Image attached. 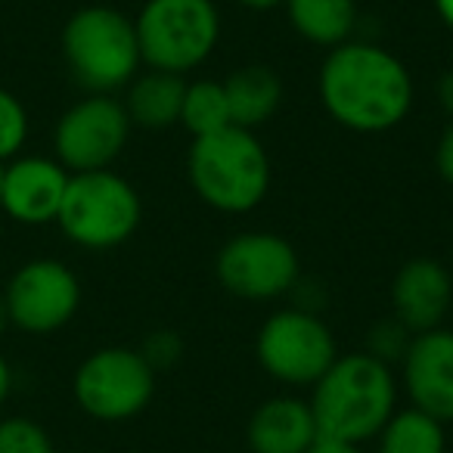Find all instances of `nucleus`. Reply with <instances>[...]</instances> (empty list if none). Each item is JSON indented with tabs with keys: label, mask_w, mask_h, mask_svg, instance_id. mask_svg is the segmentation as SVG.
Segmentation results:
<instances>
[{
	"label": "nucleus",
	"mask_w": 453,
	"mask_h": 453,
	"mask_svg": "<svg viewBox=\"0 0 453 453\" xmlns=\"http://www.w3.org/2000/svg\"><path fill=\"white\" fill-rule=\"evenodd\" d=\"M317 96L329 119L354 134L395 131L416 100L413 75L397 53L372 41L333 47L317 72Z\"/></svg>",
	"instance_id": "1"
},
{
	"label": "nucleus",
	"mask_w": 453,
	"mask_h": 453,
	"mask_svg": "<svg viewBox=\"0 0 453 453\" xmlns=\"http://www.w3.org/2000/svg\"><path fill=\"white\" fill-rule=\"evenodd\" d=\"M395 366L366 351L339 354L326 372L311 385V413L323 438L360 444L372 441L397 410Z\"/></svg>",
	"instance_id": "2"
},
{
	"label": "nucleus",
	"mask_w": 453,
	"mask_h": 453,
	"mask_svg": "<svg viewBox=\"0 0 453 453\" xmlns=\"http://www.w3.org/2000/svg\"><path fill=\"white\" fill-rule=\"evenodd\" d=\"M271 156L255 131L224 127L196 137L187 152V177L193 193L220 214H249L267 199Z\"/></svg>",
	"instance_id": "3"
},
{
	"label": "nucleus",
	"mask_w": 453,
	"mask_h": 453,
	"mask_svg": "<svg viewBox=\"0 0 453 453\" xmlns=\"http://www.w3.org/2000/svg\"><path fill=\"white\" fill-rule=\"evenodd\" d=\"M59 50L84 94H119L143 69L134 19L106 4L75 10L59 35Z\"/></svg>",
	"instance_id": "4"
},
{
	"label": "nucleus",
	"mask_w": 453,
	"mask_h": 453,
	"mask_svg": "<svg viewBox=\"0 0 453 453\" xmlns=\"http://www.w3.org/2000/svg\"><path fill=\"white\" fill-rule=\"evenodd\" d=\"M143 199L119 171L72 174L57 224L72 246L84 252H112L137 234Z\"/></svg>",
	"instance_id": "5"
},
{
	"label": "nucleus",
	"mask_w": 453,
	"mask_h": 453,
	"mask_svg": "<svg viewBox=\"0 0 453 453\" xmlns=\"http://www.w3.org/2000/svg\"><path fill=\"white\" fill-rule=\"evenodd\" d=\"M134 28L146 69L187 78L218 50L220 10L214 0H146Z\"/></svg>",
	"instance_id": "6"
},
{
	"label": "nucleus",
	"mask_w": 453,
	"mask_h": 453,
	"mask_svg": "<svg viewBox=\"0 0 453 453\" xmlns=\"http://www.w3.org/2000/svg\"><path fill=\"white\" fill-rule=\"evenodd\" d=\"M158 372L137 348L106 345L90 351L72 376V397L78 410L96 422H127L140 416L156 397Z\"/></svg>",
	"instance_id": "7"
},
{
	"label": "nucleus",
	"mask_w": 453,
	"mask_h": 453,
	"mask_svg": "<svg viewBox=\"0 0 453 453\" xmlns=\"http://www.w3.org/2000/svg\"><path fill=\"white\" fill-rule=\"evenodd\" d=\"M339 357V342L314 311L286 304L277 308L255 335L258 366L286 388H311Z\"/></svg>",
	"instance_id": "8"
},
{
	"label": "nucleus",
	"mask_w": 453,
	"mask_h": 453,
	"mask_svg": "<svg viewBox=\"0 0 453 453\" xmlns=\"http://www.w3.org/2000/svg\"><path fill=\"white\" fill-rule=\"evenodd\" d=\"M214 277L226 296L240 302H277L298 283L302 261L286 236L271 230H246L218 249Z\"/></svg>",
	"instance_id": "9"
},
{
	"label": "nucleus",
	"mask_w": 453,
	"mask_h": 453,
	"mask_svg": "<svg viewBox=\"0 0 453 453\" xmlns=\"http://www.w3.org/2000/svg\"><path fill=\"white\" fill-rule=\"evenodd\" d=\"M131 119L115 94H84L53 127V158L69 174L106 171L131 140Z\"/></svg>",
	"instance_id": "10"
},
{
	"label": "nucleus",
	"mask_w": 453,
	"mask_h": 453,
	"mask_svg": "<svg viewBox=\"0 0 453 453\" xmlns=\"http://www.w3.org/2000/svg\"><path fill=\"white\" fill-rule=\"evenodd\" d=\"M10 326L26 335H53L75 320L81 280L65 261L35 258L16 267L4 286Z\"/></svg>",
	"instance_id": "11"
},
{
	"label": "nucleus",
	"mask_w": 453,
	"mask_h": 453,
	"mask_svg": "<svg viewBox=\"0 0 453 453\" xmlns=\"http://www.w3.org/2000/svg\"><path fill=\"white\" fill-rule=\"evenodd\" d=\"M401 382L410 407L434 416L444 426L453 422V329L434 326L410 339L401 357Z\"/></svg>",
	"instance_id": "12"
},
{
	"label": "nucleus",
	"mask_w": 453,
	"mask_h": 453,
	"mask_svg": "<svg viewBox=\"0 0 453 453\" xmlns=\"http://www.w3.org/2000/svg\"><path fill=\"white\" fill-rule=\"evenodd\" d=\"M69 171L53 156H16L4 165V193L0 211H7L16 224L44 226L57 224L63 208Z\"/></svg>",
	"instance_id": "13"
},
{
	"label": "nucleus",
	"mask_w": 453,
	"mask_h": 453,
	"mask_svg": "<svg viewBox=\"0 0 453 453\" xmlns=\"http://www.w3.org/2000/svg\"><path fill=\"white\" fill-rule=\"evenodd\" d=\"M453 308V277L434 258H410L391 280V317L413 335L444 326Z\"/></svg>",
	"instance_id": "14"
},
{
	"label": "nucleus",
	"mask_w": 453,
	"mask_h": 453,
	"mask_svg": "<svg viewBox=\"0 0 453 453\" xmlns=\"http://www.w3.org/2000/svg\"><path fill=\"white\" fill-rule=\"evenodd\" d=\"M320 438L311 403L296 395H273L246 422L249 453H308Z\"/></svg>",
	"instance_id": "15"
},
{
	"label": "nucleus",
	"mask_w": 453,
	"mask_h": 453,
	"mask_svg": "<svg viewBox=\"0 0 453 453\" xmlns=\"http://www.w3.org/2000/svg\"><path fill=\"white\" fill-rule=\"evenodd\" d=\"M183 90L187 81L183 75L162 69H146L137 72L131 84L125 88V112L134 127L140 131H171L180 125V106H183Z\"/></svg>",
	"instance_id": "16"
},
{
	"label": "nucleus",
	"mask_w": 453,
	"mask_h": 453,
	"mask_svg": "<svg viewBox=\"0 0 453 453\" xmlns=\"http://www.w3.org/2000/svg\"><path fill=\"white\" fill-rule=\"evenodd\" d=\"M226 103H230V119L236 127L255 131L265 121H271L283 106V78L271 65H242L224 78Z\"/></svg>",
	"instance_id": "17"
},
{
	"label": "nucleus",
	"mask_w": 453,
	"mask_h": 453,
	"mask_svg": "<svg viewBox=\"0 0 453 453\" xmlns=\"http://www.w3.org/2000/svg\"><path fill=\"white\" fill-rule=\"evenodd\" d=\"M283 10L292 32L323 50L351 41L360 22L357 0H286Z\"/></svg>",
	"instance_id": "18"
},
{
	"label": "nucleus",
	"mask_w": 453,
	"mask_h": 453,
	"mask_svg": "<svg viewBox=\"0 0 453 453\" xmlns=\"http://www.w3.org/2000/svg\"><path fill=\"white\" fill-rule=\"evenodd\" d=\"M376 453H447V426L416 407L395 410L376 434Z\"/></svg>",
	"instance_id": "19"
},
{
	"label": "nucleus",
	"mask_w": 453,
	"mask_h": 453,
	"mask_svg": "<svg viewBox=\"0 0 453 453\" xmlns=\"http://www.w3.org/2000/svg\"><path fill=\"white\" fill-rule=\"evenodd\" d=\"M230 125H234V119H230L224 81H208V78L187 81L180 106V127H187L189 137H208V134H218Z\"/></svg>",
	"instance_id": "20"
},
{
	"label": "nucleus",
	"mask_w": 453,
	"mask_h": 453,
	"mask_svg": "<svg viewBox=\"0 0 453 453\" xmlns=\"http://www.w3.org/2000/svg\"><path fill=\"white\" fill-rule=\"evenodd\" d=\"M0 453H57L50 432L32 416L0 419Z\"/></svg>",
	"instance_id": "21"
},
{
	"label": "nucleus",
	"mask_w": 453,
	"mask_h": 453,
	"mask_svg": "<svg viewBox=\"0 0 453 453\" xmlns=\"http://www.w3.org/2000/svg\"><path fill=\"white\" fill-rule=\"evenodd\" d=\"M32 131L28 121V109L13 90L0 88V162L22 156V146Z\"/></svg>",
	"instance_id": "22"
},
{
	"label": "nucleus",
	"mask_w": 453,
	"mask_h": 453,
	"mask_svg": "<svg viewBox=\"0 0 453 453\" xmlns=\"http://www.w3.org/2000/svg\"><path fill=\"white\" fill-rule=\"evenodd\" d=\"M410 339H413V333H410L403 323H397L395 317H388V320H379V323H372V326H370L364 351L372 354V357H379L382 364L395 366V364H401Z\"/></svg>",
	"instance_id": "23"
},
{
	"label": "nucleus",
	"mask_w": 453,
	"mask_h": 453,
	"mask_svg": "<svg viewBox=\"0 0 453 453\" xmlns=\"http://www.w3.org/2000/svg\"><path fill=\"white\" fill-rule=\"evenodd\" d=\"M143 354V360L152 366L156 372H165L171 366H177L183 360V335L174 333V329H156L143 339V345L137 348Z\"/></svg>",
	"instance_id": "24"
},
{
	"label": "nucleus",
	"mask_w": 453,
	"mask_h": 453,
	"mask_svg": "<svg viewBox=\"0 0 453 453\" xmlns=\"http://www.w3.org/2000/svg\"><path fill=\"white\" fill-rule=\"evenodd\" d=\"M434 168H438L441 180L453 187V119L447 121V127L438 137V146H434Z\"/></svg>",
	"instance_id": "25"
},
{
	"label": "nucleus",
	"mask_w": 453,
	"mask_h": 453,
	"mask_svg": "<svg viewBox=\"0 0 453 453\" xmlns=\"http://www.w3.org/2000/svg\"><path fill=\"white\" fill-rule=\"evenodd\" d=\"M308 453H364V447L360 444H348V441H335V438H317L314 444H311Z\"/></svg>",
	"instance_id": "26"
},
{
	"label": "nucleus",
	"mask_w": 453,
	"mask_h": 453,
	"mask_svg": "<svg viewBox=\"0 0 453 453\" xmlns=\"http://www.w3.org/2000/svg\"><path fill=\"white\" fill-rule=\"evenodd\" d=\"M434 94H438L441 109H444V112L453 119V69H447L444 75L438 78V88H434Z\"/></svg>",
	"instance_id": "27"
},
{
	"label": "nucleus",
	"mask_w": 453,
	"mask_h": 453,
	"mask_svg": "<svg viewBox=\"0 0 453 453\" xmlns=\"http://www.w3.org/2000/svg\"><path fill=\"white\" fill-rule=\"evenodd\" d=\"M10 395H13V366H10V360L0 354V410H4V403L10 401Z\"/></svg>",
	"instance_id": "28"
},
{
	"label": "nucleus",
	"mask_w": 453,
	"mask_h": 453,
	"mask_svg": "<svg viewBox=\"0 0 453 453\" xmlns=\"http://www.w3.org/2000/svg\"><path fill=\"white\" fill-rule=\"evenodd\" d=\"M242 10H252V13H271V10H280L286 0H236Z\"/></svg>",
	"instance_id": "29"
},
{
	"label": "nucleus",
	"mask_w": 453,
	"mask_h": 453,
	"mask_svg": "<svg viewBox=\"0 0 453 453\" xmlns=\"http://www.w3.org/2000/svg\"><path fill=\"white\" fill-rule=\"evenodd\" d=\"M432 7L438 13V19L453 32V0H432Z\"/></svg>",
	"instance_id": "30"
},
{
	"label": "nucleus",
	"mask_w": 453,
	"mask_h": 453,
	"mask_svg": "<svg viewBox=\"0 0 453 453\" xmlns=\"http://www.w3.org/2000/svg\"><path fill=\"white\" fill-rule=\"evenodd\" d=\"M10 329V314H7V298H4V289H0V335Z\"/></svg>",
	"instance_id": "31"
},
{
	"label": "nucleus",
	"mask_w": 453,
	"mask_h": 453,
	"mask_svg": "<svg viewBox=\"0 0 453 453\" xmlns=\"http://www.w3.org/2000/svg\"><path fill=\"white\" fill-rule=\"evenodd\" d=\"M4 165L7 162H0V193H4Z\"/></svg>",
	"instance_id": "32"
}]
</instances>
